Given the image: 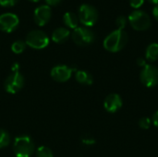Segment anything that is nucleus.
<instances>
[{
	"mask_svg": "<svg viewBox=\"0 0 158 157\" xmlns=\"http://www.w3.org/2000/svg\"><path fill=\"white\" fill-rule=\"evenodd\" d=\"M74 68H71L65 65H58L52 68L51 77L54 81L57 82H65L69 81L74 71Z\"/></svg>",
	"mask_w": 158,
	"mask_h": 157,
	"instance_id": "10",
	"label": "nucleus"
},
{
	"mask_svg": "<svg viewBox=\"0 0 158 157\" xmlns=\"http://www.w3.org/2000/svg\"><path fill=\"white\" fill-rule=\"evenodd\" d=\"M24 85V78L19 70H12L5 81V90L11 94L19 92Z\"/></svg>",
	"mask_w": 158,
	"mask_h": 157,
	"instance_id": "7",
	"label": "nucleus"
},
{
	"mask_svg": "<svg viewBox=\"0 0 158 157\" xmlns=\"http://www.w3.org/2000/svg\"><path fill=\"white\" fill-rule=\"evenodd\" d=\"M36 156L37 157H53L52 151L46 147V146H40L37 149L36 152Z\"/></svg>",
	"mask_w": 158,
	"mask_h": 157,
	"instance_id": "19",
	"label": "nucleus"
},
{
	"mask_svg": "<svg viewBox=\"0 0 158 157\" xmlns=\"http://www.w3.org/2000/svg\"><path fill=\"white\" fill-rule=\"evenodd\" d=\"M73 42L80 46H87L95 40L94 32L87 27H77L71 33Z\"/></svg>",
	"mask_w": 158,
	"mask_h": 157,
	"instance_id": "6",
	"label": "nucleus"
},
{
	"mask_svg": "<svg viewBox=\"0 0 158 157\" xmlns=\"http://www.w3.org/2000/svg\"><path fill=\"white\" fill-rule=\"evenodd\" d=\"M63 21L70 29H76L79 24V17L73 12H66L63 16Z\"/></svg>",
	"mask_w": 158,
	"mask_h": 157,
	"instance_id": "14",
	"label": "nucleus"
},
{
	"mask_svg": "<svg viewBox=\"0 0 158 157\" xmlns=\"http://www.w3.org/2000/svg\"><path fill=\"white\" fill-rule=\"evenodd\" d=\"M82 143H84L86 145H91V144H94V140L92 139V138L85 137V138L82 139Z\"/></svg>",
	"mask_w": 158,
	"mask_h": 157,
	"instance_id": "25",
	"label": "nucleus"
},
{
	"mask_svg": "<svg viewBox=\"0 0 158 157\" xmlns=\"http://www.w3.org/2000/svg\"><path fill=\"white\" fill-rule=\"evenodd\" d=\"M141 82L147 88H153L158 84V68L151 64L144 66L140 74Z\"/></svg>",
	"mask_w": 158,
	"mask_h": 157,
	"instance_id": "8",
	"label": "nucleus"
},
{
	"mask_svg": "<svg viewBox=\"0 0 158 157\" xmlns=\"http://www.w3.org/2000/svg\"><path fill=\"white\" fill-rule=\"evenodd\" d=\"M98 11L97 9L89 4H82L79 8V20L85 27L94 26L98 20Z\"/></svg>",
	"mask_w": 158,
	"mask_h": 157,
	"instance_id": "4",
	"label": "nucleus"
},
{
	"mask_svg": "<svg viewBox=\"0 0 158 157\" xmlns=\"http://www.w3.org/2000/svg\"><path fill=\"white\" fill-rule=\"evenodd\" d=\"M9 142H10V137L8 133L6 130L0 129V149L7 146Z\"/></svg>",
	"mask_w": 158,
	"mask_h": 157,
	"instance_id": "18",
	"label": "nucleus"
},
{
	"mask_svg": "<svg viewBox=\"0 0 158 157\" xmlns=\"http://www.w3.org/2000/svg\"><path fill=\"white\" fill-rule=\"evenodd\" d=\"M116 24L118 30H124V28L127 25V19L124 16H119L116 20Z\"/></svg>",
	"mask_w": 158,
	"mask_h": 157,
	"instance_id": "21",
	"label": "nucleus"
},
{
	"mask_svg": "<svg viewBox=\"0 0 158 157\" xmlns=\"http://www.w3.org/2000/svg\"><path fill=\"white\" fill-rule=\"evenodd\" d=\"M152 123L154 124L155 127H156L158 129V110L152 117Z\"/></svg>",
	"mask_w": 158,
	"mask_h": 157,
	"instance_id": "24",
	"label": "nucleus"
},
{
	"mask_svg": "<svg viewBox=\"0 0 158 157\" xmlns=\"http://www.w3.org/2000/svg\"><path fill=\"white\" fill-rule=\"evenodd\" d=\"M122 105L123 101L118 93H111L107 95L104 101V107L109 113L118 112L122 107Z\"/></svg>",
	"mask_w": 158,
	"mask_h": 157,
	"instance_id": "12",
	"label": "nucleus"
},
{
	"mask_svg": "<svg viewBox=\"0 0 158 157\" xmlns=\"http://www.w3.org/2000/svg\"><path fill=\"white\" fill-rule=\"evenodd\" d=\"M51 16H52V12H51L50 6L42 5L35 8L34 14H33V19L37 25L44 26L50 20Z\"/></svg>",
	"mask_w": 158,
	"mask_h": 157,
	"instance_id": "11",
	"label": "nucleus"
},
{
	"mask_svg": "<svg viewBox=\"0 0 158 157\" xmlns=\"http://www.w3.org/2000/svg\"><path fill=\"white\" fill-rule=\"evenodd\" d=\"M153 15H154V17L156 18V19L158 21V4L155 6V7H154V9H153Z\"/></svg>",
	"mask_w": 158,
	"mask_h": 157,
	"instance_id": "28",
	"label": "nucleus"
},
{
	"mask_svg": "<svg viewBox=\"0 0 158 157\" xmlns=\"http://www.w3.org/2000/svg\"><path fill=\"white\" fill-rule=\"evenodd\" d=\"M76 81L83 85H91L94 81L93 76L85 70H78L75 74Z\"/></svg>",
	"mask_w": 158,
	"mask_h": 157,
	"instance_id": "15",
	"label": "nucleus"
},
{
	"mask_svg": "<svg viewBox=\"0 0 158 157\" xmlns=\"http://www.w3.org/2000/svg\"><path fill=\"white\" fill-rule=\"evenodd\" d=\"M149 3L153 4V5H157L158 4V0H147Z\"/></svg>",
	"mask_w": 158,
	"mask_h": 157,
	"instance_id": "29",
	"label": "nucleus"
},
{
	"mask_svg": "<svg viewBox=\"0 0 158 157\" xmlns=\"http://www.w3.org/2000/svg\"><path fill=\"white\" fill-rule=\"evenodd\" d=\"M129 36L124 30H116L109 33L104 40V47L111 53L121 51L128 43Z\"/></svg>",
	"mask_w": 158,
	"mask_h": 157,
	"instance_id": "1",
	"label": "nucleus"
},
{
	"mask_svg": "<svg viewBox=\"0 0 158 157\" xmlns=\"http://www.w3.org/2000/svg\"><path fill=\"white\" fill-rule=\"evenodd\" d=\"M26 43L24 41H21V40H18L16 42H14L11 45V50L13 53L15 54H20L22 53L25 48H26Z\"/></svg>",
	"mask_w": 158,
	"mask_h": 157,
	"instance_id": "17",
	"label": "nucleus"
},
{
	"mask_svg": "<svg viewBox=\"0 0 158 157\" xmlns=\"http://www.w3.org/2000/svg\"><path fill=\"white\" fill-rule=\"evenodd\" d=\"M129 21L131 26L135 31H146L152 25L150 16L143 10L132 11L129 16Z\"/></svg>",
	"mask_w": 158,
	"mask_h": 157,
	"instance_id": "3",
	"label": "nucleus"
},
{
	"mask_svg": "<svg viewBox=\"0 0 158 157\" xmlns=\"http://www.w3.org/2000/svg\"><path fill=\"white\" fill-rule=\"evenodd\" d=\"M145 59L150 62H155L158 59V43H153L149 44L145 51Z\"/></svg>",
	"mask_w": 158,
	"mask_h": 157,
	"instance_id": "16",
	"label": "nucleus"
},
{
	"mask_svg": "<svg viewBox=\"0 0 158 157\" xmlns=\"http://www.w3.org/2000/svg\"><path fill=\"white\" fill-rule=\"evenodd\" d=\"M25 43L33 49H44L49 44V38L44 31L33 30L27 34Z\"/></svg>",
	"mask_w": 158,
	"mask_h": 157,
	"instance_id": "5",
	"label": "nucleus"
},
{
	"mask_svg": "<svg viewBox=\"0 0 158 157\" xmlns=\"http://www.w3.org/2000/svg\"><path fill=\"white\" fill-rule=\"evenodd\" d=\"M19 17L13 13H4L0 15V30L5 32L13 31L19 25Z\"/></svg>",
	"mask_w": 158,
	"mask_h": 157,
	"instance_id": "9",
	"label": "nucleus"
},
{
	"mask_svg": "<svg viewBox=\"0 0 158 157\" xmlns=\"http://www.w3.org/2000/svg\"><path fill=\"white\" fill-rule=\"evenodd\" d=\"M13 150L17 157H31L34 152V143L29 136H19L14 141Z\"/></svg>",
	"mask_w": 158,
	"mask_h": 157,
	"instance_id": "2",
	"label": "nucleus"
},
{
	"mask_svg": "<svg viewBox=\"0 0 158 157\" xmlns=\"http://www.w3.org/2000/svg\"><path fill=\"white\" fill-rule=\"evenodd\" d=\"M19 0H0V5L3 6H12L17 4Z\"/></svg>",
	"mask_w": 158,
	"mask_h": 157,
	"instance_id": "23",
	"label": "nucleus"
},
{
	"mask_svg": "<svg viewBox=\"0 0 158 157\" xmlns=\"http://www.w3.org/2000/svg\"><path fill=\"white\" fill-rule=\"evenodd\" d=\"M70 35L69 31L67 28L59 27L56 28L52 33V40L56 43H65Z\"/></svg>",
	"mask_w": 158,
	"mask_h": 157,
	"instance_id": "13",
	"label": "nucleus"
},
{
	"mask_svg": "<svg viewBox=\"0 0 158 157\" xmlns=\"http://www.w3.org/2000/svg\"><path fill=\"white\" fill-rule=\"evenodd\" d=\"M46 3L48 4V6H56L57 4H59L62 0H45Z\"/></svg>",
	"mask_w": 158,
	"mask_h": 157,
	"instance_id": "27",
	"label": "nucleus"
},
{
	"mask_svg": "<svg viewBox=\"0 0 158 157\" xmlns=\"http://www.w3.org/2000/svg\"><path fill=\"white\" fill-rule=\"evenodd\" d=\"M30 1H31V2H38V1H40V0H30Z\"/></svg>",
	"mask_w": 158,
	"mask_h": 157,
	"instance_id": "30",
	"label": "nucleus"
},
{
	"mask_svg": "<svg viewBox=\"0 0 158 157\" xmlns=\"http://www.w3.org/2000/svg\"><path fill=\"white\" fill-rule=\"evenodd\" d=\"M138 124H139V127H140L141 129H143V130H148V129L151 127L152 120H151V118H142L139 120Z\"/></svg>",
	"mask_w": 158,
	"mask_h": 157,
	"instance_id": "20",
	"label": "nucleus"
},
{
	"mask_svg": "<svg viewBox=\"0 0 158 157\" xmlns=\"http://www.w3.org/2000/svg\"><path fill=\"white\" fill-rule=\"evenodd\" d=\"M145 60H146V59H144V58H143V57L138 58V59H137V65H138V66H140V67H142V68H143L144 66H146V65H147Z\"/></svg>",
	"mask_w": 158,
	"mask_h": 157,
	"instance_id": "26",
	"label": "nucleus"
},
{
	"mask_svg": "<svg viewBox=\"0 0 158 157\" xmlns=\"http://www.w3.org/2000/svg\"><path fill=\"white\" fill-rule=\"evenodd\" d=\"M144 3V0H130V4L133 8H139L141 7Z\"/></svg>",
	"mask_w": 158,
	"mask_h": 157,
	"instance_id": "22",
	"label": "nucleus"
}]
</instances>
